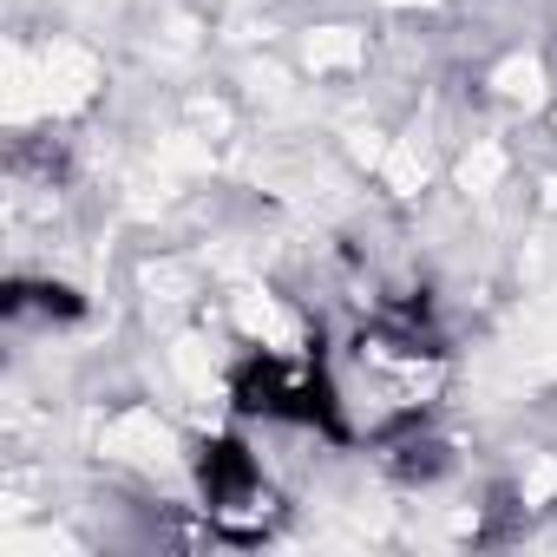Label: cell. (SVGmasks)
Instances as JSON below:
<instances>
[{"mask_svg":"<svg viewBox=\"0 0 557 557\" xmlns=\"http://www.w3.org/2000/svg\"><path fill=\"white\" fill-rule=\"evenodd\" d=\"M197 505H203L210 531H223V537H262L283 518L275 485L262 472V453H249L243 440H210L197 453Z\"/></svg>","mask_w":557,"mask_h":557,"instance_id":"6da1fadb","label":"cell"}]
</instances>
